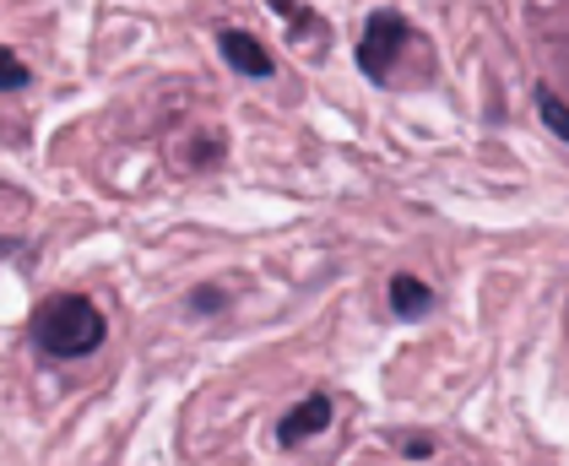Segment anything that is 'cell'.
<instances>
[{
  "label": "cell",
  "mask_w": 569,
  "mask_h": 466,
  "mask_svg": "<svg viewBox=\"0 0 569 466\" xmlns=\"http://www.w3.org/2000/svg\"><path fill=\"white\" fill-rule=\"evenodd\" d=\"M537 120L553 130L559 141L569 147V103L559 98V92H548V87H537Z\"/></svg>",
  "instance_id": "8992f818"
},
{
  "label": "cell",
  "mask_w": 569,
  "mask_h": 466,
  "mask_svg": "<svg viewBox=\"0 0 569 466\" xmlns=\"http://www.w3.org/2000/svg\"><path fill=\"white\" fill-rule=\"evenodd\" d=\"M28 337L44 358L71 364V358H92L109 341V320L88 294H49L28 320Z\"/></svg>",
  "instance_id": "6da1fadb"
},
{
  "label": "cell",
  "mask_w": 569,
  "mask_h": 466,
  "mask_svg": "<svg viewBox=\"0 0 569 466\" xmlns=\"http://www.w3.org/2000/svg\"><path fill=\"white\" fill-rule=\"evenodd\" d=\"M228 304H233L228 288H196V294L184 298V309H190V315H222Z\"/></svg>",
  "instance_id": "9c48e42d"
},
{
  "label": "cell",
  "mask_w": 569,
  "mask_h": 466,
  "mask_svg": "<svg viewBox=\"0 0 569 466\" xmlns=\"http://www.w3.org/2000/svg\"><path fill=\"white\" fill-rule=\"evenodd\" d=\"M401 456H407V462H429V456H435V439H429V434H407V439H401Z\"/></svg>",
  "instance_id": "30bf717a"
},
{
  "label": "cell",
  "mask_w": 569,
  "mask_h": 466,
  "mask_svg": "<svg viewBox=\"0 0 569 466\" xmlns=\"http://www.w3.org/2000/svg\"><path fill=\"white\" fill-rule=\"evenodd\" d=\"M386 304H391V315L396 320H423L429 309H435V288L423 282V277H412V271H396L391 277V288H386Z\"/></svg>",
  "instance_id": "5b68a950"
},
{
  "label": "cell",
  "mask_w": 569,
  "mask_h": 466,
  "mask_svg": "<svg viewBox=\"0 0 569 466\" xmlns=\"http://www.w3.org/2000/svg\"><path fill=\"white\" fill-rule=\"evenodd\" d=\"M22 87H33L28 60H22L17 49H6V43H0V92H22Z\"/></svg>",
  "instance_id": "52a82bcc"
},
{
  "label": "cell",
  "mask_w": 569,
  "mask_h": 466,
  "mask_svg": "<svg viewBox=\"0 0 569 466\" xmlns=\"http://www.w3.org/2000/svg\"><path fill=\"white\" fill-rule=\"evenodd\" d=\"M266 6H271L282 22H293V33H315V28H320V17H315L309 6H299V0H266Z\"/></svg>",
  "instance_id": "ba28073f"
},
{
  "label": "cell",
  "mask_w": 569,
  "mask_h": 466,
  "mask_svg": "<svg viewBox=\"0 0 569 466\" xmlns=\"http://www.w3.org/2000/svg\"><path fill=\"white\" fill-rule=\"evenodd\" d=\"M407 43H412V22L401 11H369V22L358 33V71L369 82H391V71H396V60L407 54Z\"/></svg>",
  "instance_id": "7a4b0ae2"
},
{
  "label": "cell",
  "mask_w": 569,
  "mask_h": 466,
  "mask_svg": "<svg viewBox=\"0 0 569 466\" xmlns=\"http://www.w3.org/2000/svg\"><path fill=\"white\" fill-rule=\"evenodd\" d=\"M331 418H337V401H331L326 390H309L305 401H293V407L282 413V424H277V445H282V450H299V445H309L315 434H326Z\"/></svg>",
  "instance_id": "3957f363"
},
{
  "label": "cell",
  "mask_w": 569,
  "mask_h": 466,
  "mask_svg": "<svg viewBox=\"0 0 569 466\" xmlns=\"http://www.w3.org/2000/svg\"><path fill=\"white\" fill-rule=\"evenodd\" d=\"M218 54L228 60V71H239V77H250V82H266V77L277 71L271 49H266L256 33H244V28H218Z\"/></svg>",
  "instance_id": "277c9868"
}]
</instances>
